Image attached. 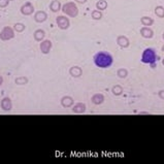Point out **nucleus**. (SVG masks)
Masks as SVG:
<instances>
[{"label":"nucleus","instance_id":"1","mask_svg":"<svg viewBox=\"0 0 164 164\" xmlns=\"http://www.w3.org/2000/svg\"><path fill=\"white\" fill-rule=\"evenodd\" d=\"M94 63L99 68H109L114 63V58L112 54L107 52H98L94 56Z\"/></svg>","mask_w":164,"mask_h":164},{"label":"nucleus","instance_id":"2","mask_svg":"<svg viewBox=\"0 0 164 164\" xmlns=\"http://www.w3.org/2000/svg\"><path fill=\"white\" fill-rule=\"evenodd\" d=\"M142 62L145 64H150L152 68L156 67V62L159 60V57L157 55L156 51L152 48H148L142 54Z\"/></svg>","mask_w":164,"mask_h":164},{"label":"nucleus","instance_id":"3","mask_svg":"<svg viewBox=\"0 0 164 164\" xmlns=\"http://www.w3.org/2000/svg\"><path fill=\"white\" fill-rule=\"evenodd\" d=\"M62 11L71 18H76L79 15V8L74 2H67L62 6Z\"/></svg>","mask_w":164,"mask_h":164},{"label":"nucleus","instance_id":"4","mask_svg":"<svg viewBox=\"0 0 164 164\" xmlns=\"http://www.w3.org/2000/svg\"><path fill=\"white\" fill-rule=\"evenodd\" d=\"M15 37V32H13V29L9 26L4 27L3 29L0 32V39L3 41L9 40V39L13 38Z\"/></svg>","mask_w":164,"mask_h":164},{"label":"nucleus","instance_id":"5","mask_svg":"<svg viewBox=\"0 0 164 164\" xmlns=\"http://www.w3.org/2000/svg\"><path fill=\"white\" fill-rule=\"evenodd\" d=\"M56 23H57L58 27L61 30H66L70 26L69 19L67 17H64V16H58L57 19H56Z\"/></svg>","mask_w":164,"mask_h":164},{"label":"nucleus","instance_id":"6","mask_svg":"<svg viewBox=\"0 0 164 164\" xmlns=\"http://www.w3.org/2000/svg\"><path fill=\"white\" fill-rule=\"evenodd\" d=\"M39 49H40L41 53L43 54H49L51 52V49H52V41L49 40V39H46V40L41 41L40 46H39Z\"/></svg>","mask_w":164,"mask_h":164},{"label":"nucleus","instance_id":"7","mask_svg":"<svg viewBox=\"0 0 164 164\" xmlns=\"http://www.w3.org/2000/svg\"><path fill=\"white\" fill-rule=\"evenodd\" d=\"M21 13L24 16H30L34 13V7L30 2H26L25 4H23L21 7Z\"/></svg>","mask_w":164,"mask_h":164},{"label":"nucleus","instance_id":"8","mask_svg":"<svg viewBox=\"0 0 164 164\" xmlns=\"http://www.w3.org/2000/svg\"><path fill=\"white\" fill-rule=\"evenodd\" d=\"M117 43H118V46H121V48L126 49L129 46L130 41L129 39H128V37L124 36V35H120V36L117 37Z\"/></svg>","mask_w":164,"mask_h":164},{"label":"nucleus","instance_id":"9","mask_svg":"<svg viewBox=\"0 0 164 164\" xmlns=\"http://www.w3.org/2000/svg\"><path fill=\"white\" fill-rule=\"evenodd\" d=\"M0 105H1V109L5 112H9L11 109V107H13L11 100H10V98H8V97H4L3 99L1 100Z\"/></svg>","mask_w":164,"mask_h":164},{"label":"nucleus","instance_id":"10","mask_svg":"<svg viewBox=\"0 0 164 164\" xmlns=\"http://www.w3.org/2000/svg\"><path fill=\"white\" fill-rule=\"evenodd\" d=\"M91 102L95 105H99L102 104L104 102V96L101 93H97V94H94L91 97Z\"/></svg>","mask_w":164,"mask_h":164},{"label":"nucleus","instance_id":"11","mask_svg":"<svg viewBox=\"0 0 164 164\" xmlns=\"http://www.w3.org/2000/svg\"><path fill=\"white\" fill-rule=\"evenodd\" d=\"M140 34L144 38H152L154 36V31L150 27L145 26L140 29Z\"/></svg>","mask_w":164,"mask_h":164},{"label":"nucleus","instance_id":"12","mask_svg":"<svg viewBox=\"0 0 164 164\" xmlns=\"http://www.w3.org/2000/svg\"><path fill=\"white\" fill-rule=\"evenodd\" d=\"M69 74L72 78H79L83 74V69L79 66H72L69 69Z\"/></svg>","mask_w":164,"mask_h":164},{"label":"nucleus","instance_id":"13","mask_svg":"<svg viewBox=\"0 0 164 164\" xmlns=\"http://www.w3.org/2000/svg\"><path fill=\"white\" fill-rule=\"evenodd\" d=\"M86 104L83 103V102H78V103H76L73 105V107H72V112H76V114H84V112H86Z\"/></svg>","mask_w":164,"mask_h":164},{"label":"nucleus","instance_id":"14","mask_svg":"<svg viewBox=\"0 0 164 164\" xmlns=\"http://www.w3.org/2000/svg\"><path fill=\"white\" fill-rule=\"evenodd\" d=\"M46 19H48V15H46V13H44L43 10L37 11V13L34 15V20H35V22H37V23H43L46 20Z\"/></svg>","mask_w":164,"mask_h":164},{"label":"nucleus","instance_id":"15","mask_svg":"<svg viewBox=\"0 0 164 164\" xmlns=\"http://www.w3.org/2000/svg\"><path fill=\"white\" fill-rule=\"evenodd\" d=\"M73 103H74L73 98L70 97V96H64L61 99V104H62L63 107H70L73 105Z\"/></svg>","mask_w":164,"mask_h":164},{"label":"nucleus","instance_id":"16","mask_svg":"<svg viewBox=\"0 0 164 164\" xmlns=\"http://www.w3.org/2000/svg\"><path fill=\"white\" fill-rule=\"evenodd\" d=\"M33 36L36 41H41L44 38V36H46V32H44L43 29H37V30H35Z\"/></svg>","mask_w":164,"mask_h":164},{"label":"nucleus","instance_id":"17","mask_svg":"<svg viewBox=\"0 0 164 164\" xmlns=\"http://www.w3.org/2000/svg\"><path fill=\"white\" fill-rule=\"evenodd\" d=\"M50 9L53 11V13H58V11L61 9V3L58 0H53L50 4Z\"/></svg>","mask_w":164,"mask_h":164},{"label":"nucleus","instance_id":"18","mask_svg":"<svg viewBox=\"0 0 164 164\" xmlns=\"http://www.w3.org/2000/svg\"><path fill=\"white\" fill-rule=\"evenodd\" d=\"M140 22L144 26H147V27H150L154 24V20L150 17H142L140 19Z\"/></svg>","mask_w":164,"mask_h":164},{"label":"nucleus","instance_id":"19","mask_svg":"<svg viewBox=\"0 0 164 164\" xmlns=\"http://www.w3.org/2000/svg\"><path fill=\"white\" fill-rule=\"evenodd\" d=\"M96 8L98 10H104L107 8V2L106 0H98L97 3H96Z\"/></svg>","mask_w":164,"mask_h":164},{"label":"nucleus","instance_id":"20","mask_svg":"<svg viewBox=\"0 0 164 164\" xmlns=\"http://www.w3.org/2000/svg\"><path fill=\"white\" fill-rule=\"evenodd\" d=\"M112 92L114 95L120 96V95H122V93H123V87L120 85H115L112 88Z\"/></svg>","mask_w":164,"mask_h":164},{"label":"nucleus","instance_id":"21","mask_svg":"<svg viewBox=\"0 0 164 164\" xmlns=\"http://www.w3.org/2000/svg\"><path fill=\"white\" fill-rule=\"evenodd\" d=\"M91 17H92L93 20H100V19L102 18V13L101 10H98V9H96V10H93L92 13H91Z\"/></svg>","mask_w":164,"mask_h":164},{"label":"nucleus","instance_id":"22","mask_svg":"<svg viewBox=\"0 0 164 164\" xmlns=\"http://www.w3.org/2000/svg\"><path fill=\"white\" fill-rule=\"evenodd\" d=\"M117 76H118L120 79H125V78H127V76H128V70H127V69H125V68H120V69H118V71H117Z\"/></svg>","mask_w":164,"mask_h":164},{"label":"nucleus","instance_id":"23","mask_svg":"<svg viewBox=\"0 0 164 164\" xmlns=\"http://www.w3.org/2000/svg\"><path fill=\"white\" fill-rule=\"evenodd\" d=\"M15 83L17 85H26L28 83V79L26 76H19V78H16Z\"/></svg>","mask_w":164,"mask_h":164},{"label":"nucleus","instance_id":"24","mask_svg":"<svg viewBox=\"0 0 164 164\" xmlns=\"http://www.w3.org/2000/svg\"><path fill=\"white\" fill-rule=\"evenodd\" d=\"M155 15L159 18H164V7L163 6H156L155 8Z\"/></svg>","mask_w":164,"mask_h":164},{"label":"nucleus","instance_id":"25","mask_svg":"<svg viewBox=\"0 0 164 164\" xmlns=\"http://www.w3.org/2000/svg\"><path fill=\"white\" fill-rule=\"evenodd\" d=\"M25 25L22 24V23H17V24L13 25V29H15V31L17 32H23L25 30Z\"/></svg>","mask_w":164,"mask_h":164},{"label":"nucleus","instance_id":"26","mask_svg":"<svg viewBox=\"0 0 164 164\" xmlns=\"http://www.w3.org/2000/svg\"><path fill=\"white\" fill-rule=\"evenodd\" d=\"M9 3V0H0V7L4 8L8 5Z\"/></svg>","mask_w":164,"mask_h":164},{"label":"nucleus","instance_id":"27","mask_svg":"<svg viewBox=\"0 0 164 164\" xmlns=\"http://www.w3.org/2000/svg\"><path fill=\"white\" fill-rule=\"evenodd\" d=\"M158 96L161 98V99H163V100H164V90L159 91V92H158Z\"/></svg>","mask_w":164,"mask_h":164},{"label":"nucleus","instance_id":"28","mask_svg":"<svg viewBox=\"0 0 164 164\" xmlns=\"http://www.w3.org/2000/svg\"><path fill=\"white\" fill-rule=\"evenodd\" d=\"M78 3H81V4H83V3H85V2H87V0H76Z\"/></svg>","mask_w":164,"mask_h":164},{"label":"nucleus","instance_id":"29","mask_svg":"<svg viewBox=\"0 0 164 164\" xmlns=\"http://www.w3.org/2000/svg\"><path fill=\"white\" fill-rule=\"evenodd\" d=\"M2 83H3V78H2V76H0V86L2 85Z\"/></svg>","mask_w":164,"mask_h":164},{"label":"nucleus","instance_id":"30","mask_svg":"<svg viewBox=\"0 0 164 164\" xmlns=\"http://www.w3.org/2000/svg\"><path fill=\"white\" fill-rule=\"evenodd\" d=\"M162 64H163V66H164V58H163V60H162Z\"/></svg>","mask_w":164,"mask_h":164},{"label":"nucleus","instance_id":"31","mask_svg":"<svg viewBox=\"0 0 164 164\" xmlns=\"http://www.w3.org/2000/svg\"><path fill=\"white\" fill-rule=\"evenodd\" d=\"M162 51H163V52H164V44H163V46H162Z\"/></svg>","mask_w":164,"mask_h":164},{"label":"nucleus","instance_id":"32","mask_svg":"<svg viewBox=\"0 0 164 164\" xmlns=\"http://www.w3.org/2000/svg\"><path fill=\"white\" fill-rule=\"evenodd\" d=\"M162 37H163V39H164V32H163V35H162Z\"/></svg>","mask_w":164,"mask_h":164},{"label":"nucleus","instance_id":"33","mask_svg":"<svg viewBox=\"0 0 164 164\" xmlns=\"http://www.w3.org/2000/svg\"><path fill=\"white\" fill-rule=\"evenodd\" d=\"M9 1H13V0H9Z\"/></svg>","mask_w":164,"mask_h":164}]
</instances>
